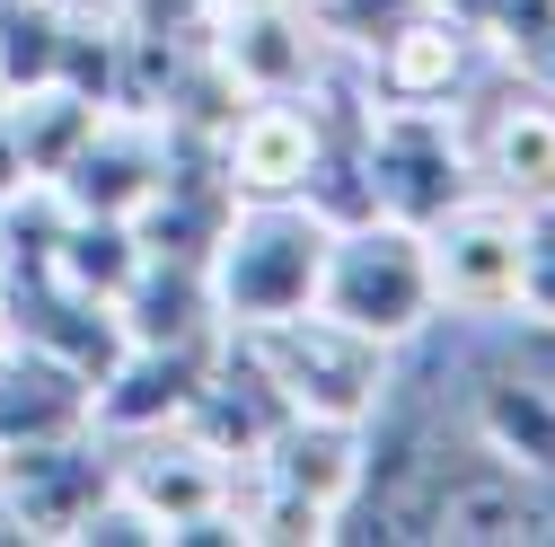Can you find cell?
<instances>
[{"label": "cell", "mask_w": 555, "mask_h": 547, "mask_svg": "<svg viewBox=\"0 0 555 547\" xmlns=\"http://www.w3.org/2000/svg\"><path fill=\"white\" fill-rule=\"evenodd\" d=\"M0 265H10V221H0Z\"/></svg>", "instance_id": "83f0119b"}, {"label": "cell", "mask_w": 555, "mask_h": 547, "mask_svg": "<svg viewBox=\"0 0 555 547\" xmlns=\"http://www.w3.org/2000/svg\"><path fill=\"white\" fill-rule=\"evenodd\" d=\"M424 265L441 318H512L520 309V203L467 186L441 221H424Z\"/></svg>", "instance_id": "5b68a950"}, {"label": "cell", "mask_w": 555, "mask_h": 547, "mask_svg": "<svg viewBox=\"0 0 555 547\" xmlns=\"http://www.w3.org/2000/svg\"><path fill=\"white\" fill-rule=\"evenodd\" d=\"M247 468H264L273 486H292V495H309V504H326V512L344 521V512H353V495H362V476H371V424L283 416Z\"/></svg>", "instance_id": "8fae6325"}, {"label": "cell", "mask_w": 555, "mask_h": 547, "mask_svg": "<svg viewBox=\"0 0 555 547\" xmlns=\"http://www.w3.org/2000/svg\"><path fill=\"white\" fill-rule=\"evenodd\" d=\"M318 265H326V221L300 194H273V203H230L212 256H203V283H212L221 327H256V318L309 309Z\"/></svg>", "instance_id": "3957f363"}, {"label": "cell", "mask_w": 555, "mask_h": 547, "mask_svg": "<svg viewBox=\"0 0 555 547\" xmlns=\"http://www.w3.org/2000/svg\"><path fill=\"white\" fill-rule=\"evenodd\" d=\"M467 151H476V186H494L512 203L555 194V98L520 80L512 98H494V115H485V132Z\"/></svg>", "instance_id": "2e32d148"}, {"label": "cell", "mask_w": 555, "mask_h": 547, "mask_svg": "<svg viewBox=\"0 0 555 547\" xmlns=\"http://www.w3.org/2000/svg\"><path fill=\"white\" fill-rule=\"evenodd\" d=\"M318 168V106L309 98H238V115L221 124V177L238 203H273L300 194Z\"/></svg>", "instance_id": "30bf717a"}, {"label": "cell", "mask_w": 555, "mask_h": 547, "mask_svg": "<svg viewBox=\"0 0 555 547\" xmlns=\"http://www.w3.org/2000/svg\"><path fill=\"white\" fill-rule=\"evenodd\" d=\"M212 371V345H124L115 371L98 380V433H151V424H185V406Z\"/></svg>", "instance_id": "4fadbf2b"}, {"label": "cell", "mask_w": 555, "mask_h": 547, "mask_svg": "<svg viewBox=\"0 0 555 547\" xmlns=\"http://www.w3.org/2000/svg\"><path fill=\"white\" fill-rule=\"evenodd\" d=\"M115 327H124V345H221L212 283L185 256H142L132 265V283L115 292Z\"/></svg>", "instance_id": "9a60e30c"}, {"label": "cell", "mask_w": 555, "mask_h": 547, "mask_svg": "<svg viewBox=\"0 0 555 547\" xmlns=\"http://www.w3.org/2000/svg\"><path fill=\"white\" fill-rule=\"evenodd\" d=\"M115 27H151V36H203L212 27V0H106Z\"/></svg>", "instance_id": "cb8c5ba5"}, {"label": "cell", "mask_w": 555, "mask_h": 547, "mask_svg": "<svg viewBox=\"0 0 555 547\" xmlns=\"http://www.w3.org/2000/svg\"><path fill=\"white\" fill-rule=\"evenodd\" d=\"M362 177H371V213L388 221H441L450 203L476 186V151L450 106H414V98H379L362 115Z\"/></svg>", "instance_id": "277c9868"}, {"label": "cell", "mask_w": 555, "mask_h": 547, "mask_svg": "<svg viewBox=\"0 0 555 547\" xmlns=\"http://www.w3.org/2000/svg\"><path fill=\"white\" fill-rule=\"evenodd\" d=\"M335 327L371 335L379 354H405L414 335L441 318L433 301V265H424V230L414 221H388V213H362L326 230V265H318V301Z\"/></svg>", "instance_id": "7a4b0ae2"}, {"label": "cell", "mask_w": 555, "mask_h": 547, "mask_svg": "<svg viewBox=\"0 0 555 547\" xmlns=\"http://www.w3.org/2000/svg\"><path fill=\"white\" fill-rule=\"evenodd\" d=\"M520 80H529V89H546V98H555V27H546V44H538V53H529V72H520Z\"/></svg>", "instance_id": "d4e9b609"}, {"label": "cell", "mask_w": 555, "mask_h": 547, "mask_svg": "<svg viewBox=\"0 0 555 547\" xmlns=\"http://www.w3.org/2000/svg\"><path fill=\"white\" fill-rule=\"evenodd\" d=\"M221 10H273V0H212V18H221Z\"/></svg>", "instance_id": "484cf974"}, {"label": "cell", "mask_w": 555, "mask_h": 547, "mask_svg": "<svg viewBox=\"0 0 555 547\" xmlns=\"http://www.w3.org/2000/svg\"><path fill=\"white\" fill-rule=\"evenodd\" d=\"M0 362H10V318H0Z\"/></svg>", "instance_id": "4316f807"}, {"label": "cell", "mask_w": 555, "mask_h": 547, "mask_svg": "<svg viewBox=\"0 0 555 547\" xmlns=\"http://www.w3.org/2000/svg\"><path fill=\"white\" fill-rule=\"evenodd\" d=\"M115 459V495H132L151 521H159V547L194 521V512H221L230 504V459L212 442H194L185 424H151V433H115L106 442Z\"/></svg>", "instance_id": "9c48e42d"}, {"label": "cell", "mask_w": 555, "mask_h": 547, "mask_svg": "<svg viewBox=\"0 0 555 547\" xmlns=\"http://www.w3.org/2000/svg\"><path fill=\"white\" fill-rule=\"evenodd\" d=\"M159 177H168V124L132 115V106H106L98 132L62 160V177L44 194L62 203V213H80V221H132L159 194Z\"/></svg>", "instance_id": "ba28073f"}, {"label": "cell", "mask_w": 555, "mask_h": 547, "mask_svg": "<svg viewBox=\"0 0 555 547\" xmlns=\"http://www.w3.org/2000/svg\"><path fill=\"white\" fill-rule=\"evenodd\" d=\"M371 89L379 98H414V106H450L467 62H476V27L450 10V0H433V10H414L405 27H388L371 53Z\"/></svg>", "instance_id": "7c38bea8"}, {"label": "cell", "mask_w": 555, "mask_h": 547, "mask_svg": "<svg viewBox=\"0 0 555 547\" xmlns=\"http://www.w3.org/2000/svg\"><path fill=\"white\" fill-rule=\"evenodd\" d=\"M72 547H159V521L132 504V495H115V486H106V504L80 521V538H72Z\"/></svg>", "instance_id": "603a6c76"}, {"label": "cell", "mask_w": 555, "mask_h": 547, "mask_svg": "<svg viewBox=\"0 0 555 547\" xmlns=\"http://www.w3.org/2000/svg\"><path fill=\"white\" fill-rule=\"evenodd\" d=\"M80 0H0V89H44L62 72V44H72Z\"/></svg>", "instance_id": "ffe728a7"}, {"label": "cell", "mask_w": 555, "mask_h": 547, "mask_svg": "<svg viewBox=\"0 0 555 547\" xmlns=\"http://www.w3.org/2000/svg\"><path fill=\"white\" fill-rule=\"evenodd\" d=\"M44 265L62 274V283H80V292L115 301V292L132 283V265H142V239H132V221H80V213H53Z\"/></svg>", "instance_id": "d6986e66"}, {"label": "cell", "mask_w": 555, "mask_h": 547, "mask_svg": "<svg viewBox=\"0 0 555 547\" xmlns=\"http://www.w3.org/2000/svg\"><path fill=\"white\" fill-rule=\"evenodd\" d=\"M80 433H98V380L36 345H10V362H0V450L80 442Z\"/></svg>", "instance_id": "5bb4252c"}, {"label": "cell", "mask_w": 555, "mask_h": 547, "mask_svg": "<svg viewBox=\"0 0 555 547\" xmlns=\"http://www.w3.org/2000/svg\"><path fill=\"white\" fill-rule=\"evenodd\" d=\"M300 10L326 27V44H335V53H371L388 27H405L414 10H433V0H300Z\"/></svg>", "instance_id": "7402d4cb"}, {"label": "cell", "mask_w": 555, "mask_h": 547, "mask_svg": "<svg viewBox=\"0 0 555 547\" xmlns=\"http://www.w3.org/2000/svg\"><path fill=\"white\" fill-rule=\"evenodd\" d=\"M203 53L221 62V80L238 98H309L326 80V27L300 10V0H273V10H221L203 27Z\"/></svg>", "instance_id": "52a82bcc"}, {"label": "cell", "mask_w": 555, "mask_h": 547, "mask_svg": "<svg viewBox=\"0 0 555 547\" xmlns=\"http://www.w3.org/2000/svg\"><path fill=\"white\" fill-rule=\"evenodd\" d=\"M467 424H476V450L485 459H503L520 476H555V380L485 371L476 397H467Z\"/></svg>", "instance_id": "e0dca14e"}, {"label": "cell", "mask_w": 555, "mask_h": 547, "mask_svg": "<svg viewBox=\"0 0 555 547\" xmlns=\"http://www.w3.org/2000/svg\"><path fill=\"white\" fill-rule=\"evenodd\" d=\"M221 345L264 380V397L283 416H335V424H371L388 406V354L371 335L335 327L326 309H292V318H256V327H221Z\"/></svg>", "instance_id": "6da1fadb"}, {"label": "cell", "mask_w": 555, "mask_h": 547, "mask_svg": "<svg viewBox=\"0 0 555 547\" xmlns=\"http://www.w3.org/2000/svg\"><path fill=\"white\" fill-rule=\"evenodd\" d=\"M106 486H115L106 433H80V442H18V450H0V538L72 547L80 521L106 504Z\"/></svg>", "instance_id": "8992f818"}, {"label": "cell", "mask_w": 555, "mask_h": 547, "mask_svg": "<svg viewBox=\"0 0 555 547\" xmlns=\"http://www.w3.org/2000/svg\"><path fill=\"white\" fill-rule=\"evenodd\" d=\"M98 98H80L72 80H44V89H18L10 106H0V124H10V142H18V160H27V177L36 186H53L62 177V160H72L89 132H98Z\"/></svg>", "instance_id": "ac0fdd59"}, {"label": "cell", "mask_w": 555, "mask_h": 547, "mask_svg": "<svg viewBox=\"0 0 555 547\" xmlns=\"http://www.w3.org/2000/svg\"><path fill=\"white\" fill-rule=\"evenodd\" d=\"M512 318L555 335V194L520 203V309Z\"/></svg>", "instance_id": "44dd1931"}, {"label": "cell", "mask_w": 555, "mask_h": 547, "mask_svg": "<svg viewBox=\"0 0 555 547\" xmlns=\"http://www.w3.org/2000/svg\"><path fill=\"white\" fill-rule=\"evenodd\" d=\"M0 106H10V89H0Z\"/></svg>", "instance_id": "f1b7e54d"}]
</instances>
